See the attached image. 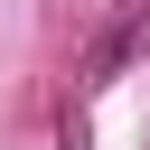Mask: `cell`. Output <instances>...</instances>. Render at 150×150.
I'll list each match as a JSON object with an SVG mask.
<instances>
[{"label": "cell", "instance_id": "cell-1", "mask_svg": "<svg viewBox=\"0 0 150 150\" xmlns=\"http://www.w3.org/2000/svg\"><path fill=\"white\" fill-rule=\"evenodd\" d=\"M141 38H150V0H122V19H112V28L94 38V56H84V84H103V75H112Z\"/></svg>", "mask_w": 150, "mask_h": 150}]
</instances>
